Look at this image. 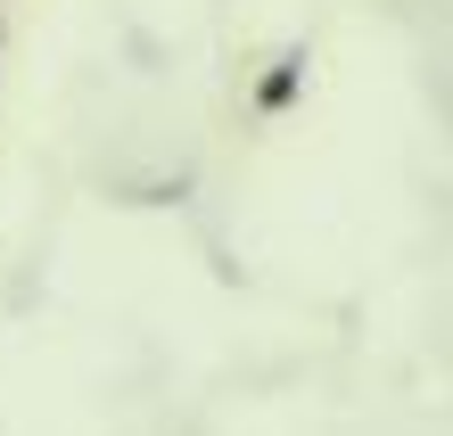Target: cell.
Instances as JSON below:
<instances>
[{"label":"cell","mask_w":453,"mask_h":436,"mask_svg":"<svg viewBox=\"0 0 453 436\" xmlns=\"http://www.w3.org/2000/svg\"><path fill=\"white\" fill-rule=\"evenodd\" d=\"M305 74H313V50H305V42H288V50H280V58H273V66H264V74H256V91H248V107H256V116H264V124H280V116H288V107H297V99H305Z\"/></svg>","instance_id":"1"}]
</instances>
